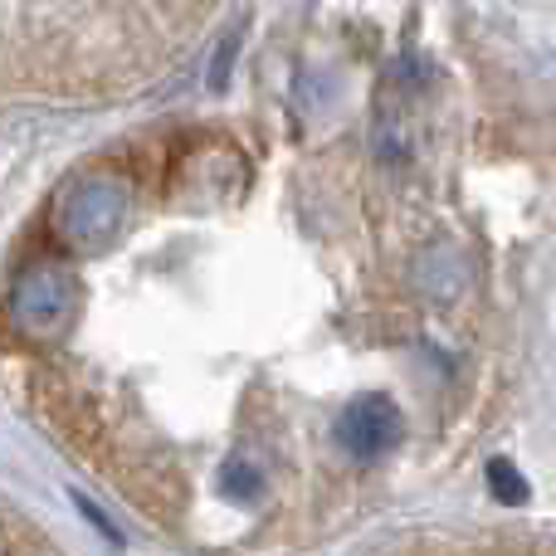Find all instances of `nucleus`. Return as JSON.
<instances>
[{
    "label": "nucleus",
    "instance_id": "1",
    "mask_svg": "<svg viewBox=\"0 0 556 556\" xmlns=\"http://www.w3.org/2000/svg\"><path fill=\"white\" fill-rule=\"evenodd\" d=\"M123 220H127V186L117 176H84V181L68 186L54 211L59 240L74 254H103L123 235Z\"/></svg>",
    "mask_w": 556,
    "mask_h": 556
},
{
    "label": "nucleus",
    "instance_id": "2",
    "mask_svg": "<svg viewBox=\"0 0 556 556\" xmlns=\"http://www.w3.org/2000/svg\"><path fill=\"white\" fill-rule=\"evenodd\" d=\"M78 278L64 264H29L10 288V323L29 342H59L78 317Z\"/></svg>",
    "mask_w": 556,
    "mask_h": 556
},
{
    "label": "nucleus",
    "instance_id": "3",
    "mask_svg": "<svg viewBox=\"0 0 556 556\" xmlns=\"http://www.w3.org/2000/svg\"><path fill=\"white\" fill-rule=\"evenodd\" d=\"M401 434H405L401 410H395V401L381 391L356 395V401L337 415V444H342L352 459H381V454H391L395 444H401Z\"/></svg>",
    "mask_w": 556,
    "mask_h": 556
},
{
    "label": "nucleus",
    "instance_id": "4",
    "mask_svg": "<svg viewBox=\"0 0 556 556\" xmlns=\"http://www.w3.org/2000/svg\"><path fill=\"white\" fill-rule=\"evenodd\" d=\"M220 493H225V498H235V503L260 498V493H264L260 469H254L250 459H225L220 464Z\"/></svg>",
    "mask_w": 556,
    "mask_h": 556
},
{
    "label": "nucleus",
    "instance_id": "5",
    "mask_svg": "<svg viewBox=\"0 0 556 556\" xmlns=\"http://www.w3.org/2000/svg\"><path fill=\"white\" fill-rule=\"evenodd\" d=\"M489 489L498 503H528V479L513 459H489Z\"/></svg>",
    "mask_w": 556,
    "mask_h": 556
}]
</instances>
